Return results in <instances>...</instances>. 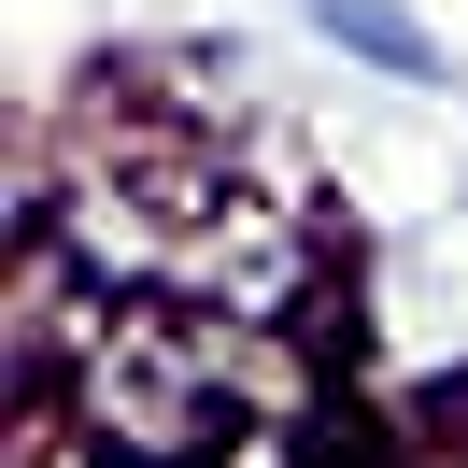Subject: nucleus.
<instances>
[{
	"instance_id": "1",
	"label": "nucleus",
	"mask_w": 468,
	"mask_h": 468,
	"mask_svg": "<svg viewBox=\"0 0 468 468\" xmlns=\"http://www.w3.org/2000/svg\"><path fill=\"white\" fill-rule=\"evenodd\" d=\"M298 15H313L355 71H383V86H440V29L411 15V0H298Z\"/></svg>"
},
{
	"instance_id": "2",
	"label": "nucleus",
	"mask_w": 468,
	"mask_h": 468,
	"mask_svg": "<svg viewBox=\"0 0 468 468\" xmlns=\"http://www.w3.org/2000/svg\"><path fill=\"white\" fill-rule=\"evenodd\" d=\"M313 468H398V454H369V440H341V454H313Z\"/></svg>"
}]
</instances>
